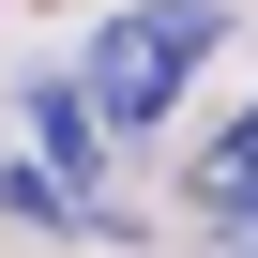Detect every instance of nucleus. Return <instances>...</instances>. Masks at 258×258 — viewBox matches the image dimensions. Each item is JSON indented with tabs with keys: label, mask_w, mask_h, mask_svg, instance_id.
<instances>
[{
	"label": "nucleus",
	"mask_w": 258,
	"mask_h": 258,
	"mask_svg": "<svg viewBox=\"0 0 258 258\" xmlns=\"http://www.w3.org/2000/svg\"><path fill=\"white\" fill-rule=\"evenodd\" d=\"M228 46V16L213 0H121V16L91 31V61H76V91L106 106V137H152V121L198 91V61Z\"/></svg>",
	"instance_id": "f257e3e1"
},
{
	"label": "nucleus",
	"mask_w": 258,
	"mask_h": 258,
	"mask_svg": "<svg viewBox=\"0 0 258 258\" xmlns=\"http://www.w3.org/2000/svg\"><path fill=\"white\" fill-rule=\"evenodd\" d=\"M31 137H46V152H61V182L91 198V167H106V106H91L76 76H46V91H31Z\"/></svg>",
	"instance_id": "f03ea898"
},
{
	"label": "nucleus",
	"mask_w": 258,
	"mask_h": 258,
	"mask_svg": "<svg viewBox=\"0 0 258 258\" xmlns=\"http://www.w3.org/2000/svg\"><path fill=\"white\" fill-rule=\"evenodd\" d=\"M198 198H258V106H243V121H228V137L198 152Z\"/></svg>",
	"instance_id": "7ed1b4c3"
},
{
	"label": "nucleus",
	"mask_w": 258,
	"mask_h": 258,
	"mask_svg": "<svg viewBox=\"0 0 258 258\" xmlns=\"http://www.w3.org/2000/svg\"><path fill=\"white\" fill-rule=\"evenodd\" d=\"M198 258H258V198H213L198 213Z\"/></svg>",
	"instance_id": "20e7f679"
}]
</instances>
